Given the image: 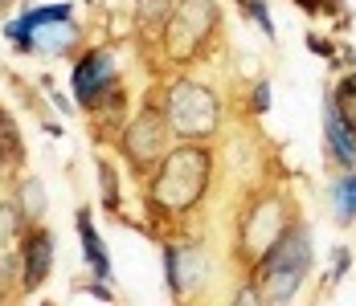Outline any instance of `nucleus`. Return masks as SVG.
I'll return each instance as SVG.
<instances>
[{
    "label": "nucleus",
    "mask_w": 356,
    "mask_h": 306,
    "mask_svg": "<svg viewBox=\"0 0 356 306\" xmlns=\"http://www.w3.org/2000/svg\"><path fill=\"white\" fill-rule=\"evenodd\" d=\"M13 4H17V0H0V17H4V12H8Z\"/></svg>",
    "instance_id": "2f4dec72"
},
{
    "label": "nucleus",
    "mask_w": 356,
    "mask_h": 306,
    "mask_svg": "<svg viewBox=\"0 0 356 306\" xmlns=\"http://www.w3.org/2000/svg\"><path fill=\"white\" fill-rule=\"evenodd\" d=\"M225 306H270V303H266V294H262V286H258L254 278H242Z\"/></svg>",
    "instance_id": "4be33fe9"
},
{
    "label": "nucleus",
    "mask_w": 356,
    "mask_h": 306,
    "mask_svg": "<svg viewBox=\"0 0 356 306\" xmlns=\"http://www.w3.org/2000/svg\"><path fill=\"white\" fill-rule=\"evenodd\" d=\"M320 123H323V160L332 171H353L356 168V123L344 114L340 99L323 90L320 102Z\"/></svg>",
    "instance_id": "1a4fd4ad"
},
{
    "label": "nucleus",
    "mask_w": 356,
    "mask_h": 306,
    "mask_svg": "<svg viewBox=\"0 0 356 306\" xmlns=\"http://www.w3.org/2000/svg\"><path fill=\"white\" fill-rule=\"evenodd\" d=\"M353 270V249L348 245H336L332 249V273L323 278V290H332V286H340L344 282V273Z\"/></svg>",
    "instance_id": "5701e85b"
},
{
    "label": "nucleus",
    "mask_w": 356,
    "mask_h": 306,
    "mask_svg": "<svg viewBox=\"0 0 356 306\" xmlns=\"http://www.w3.org/2000/svg\"><path fill=\"white\" fill-rule=\"evenodd\" d=\"M17 253H21V290L37 294L54 278V262H58V237H54V229L45 221L29 225L21 245H17Z\"/></svg>",
    "instance_id": "9b49d317"
},
{
    "label": "nucleus",
    "mask_w": 356,
    "mask_h": 306,
    "mask_svg": "<svg viewBox=\"0 0 356 306\" xmlns=\"http://www.w3.org/2000/svg\"><path fill=\"white\" fill-rule=\"evenodd\" d=\"M78 290H86V294H95L99 303H107V306H115L119 298H115V290H111V282H99V278H86Z\"/></svg>",
    "instance_id": "bb28decb"
},
{
    "label": "nucleus",
    "mask_w": 356,
    "mask_h": 306,
    "mask_svg": "<svg viewBox=\"0 0 356 306\" xmlns=\"http://www.w3.org/2000/svg\"><path fill=\"white\" fill-rule=\"evenodd\" d=\"M221 25L225 12L217 0H177V12L168 17V29L160 41V62L172 74H193L217 53Z\"/></svg>",
    "instance_id": "20e7f679"
},
{
    "label": "nucleus",
    "mask_w": 356,
    "mask_h": 306,
    "mask_svg": "<svg viewBox=\"0 0 356 306\" xmlns=\"http://www.w3.org/2000/svg\"><path fill=\"white\" fill-rule=\"evenodd\" d=\"M177 12V0H131V45L140 49L147 62L152 78H156V62H160V41L168 29V17Z\"/></svg>",
    "instance_id": "9d476101"
},
{
    "label": "nucleus",
    "mask_w": 356,
    "mask_h": 306,
    "mask_svg": "<svg viewBox=\"0 0 356 306\" xmlns=\"http://www.w3.org/2000/svg\"><path fill=\"white\" fill-rule=\"evenodd\" d=\"M0 164L8 168V176H25L29 168V143H25V131L17 123V114L0 102Z\"/></svg>",
    "instance_id": "4468645a"
},
{
    "label": "nucleus",
    "mask_w": 356,
    "mask_h": 306,
    "mask_svg": "<svg viewBox=\"0 0 356 306\" xmlns=\"http://www.w3.org/2000/svg\"><path fill=\"white\" fill-rule=\"evenodd\" d=\"M37 306H58V303H54V298H41V303H37Z\"/></svg>",
    "instance_id": "473e14b6"
},
{
    "label": "nucleus",
    "mask_w": 356,
    "mask_h": 306,
    "mask_svg": "<svg viewBox=\"0 0 356 306\" xmlns=\"http://www.w3.org/2000/svg\"><path fill=\"white\" fill-rule=\"evenodd\" d=\"M8 196L17 201V208L25 212V221L29 225H41L45 221V212H49V196H45V184H41V176H17L13 180V188H8Z\"/></svg>",
    "instance_id": "dca6fc26"
},
{
    "label": "nucleus",
    "mask_w": 356,
    "mask_h": 306,
    "mask_svg": "<svg viewBox=\"0 0 356 306\" xmlns=\"http://www.w3.org/2000/svg\"><path fill=\"white\" fill-rule=\"evenodd\" d=\"M327 69H332V74H348V69H356V49L348 45V41H340V49H336V58L327 62Z\"/></svg>",
    "instance_id": "a878e982"
},
{
    "label": "nucleus",
    "mask_w": 356,
    "mask_h": 306,
    "mask_svg": "<svg viewBox=\"0 0 356 306\" xmlns=\"http://www.w3.org/2000/svg\"><path fill=\"white\" fill-rule=\"evenodd\" d=\"M299 216L295 192H286L283 184H254L246 201L234 216V233H229V262L242 270V278L254 273V266L275 249V241L291 229V221Z\"/></svg>",
    "instance_id": "f03ea898"
},
{
    "label": "nucleus",
    "mask_w": 356,
    "mask_h": 306,
    "mask_svg": "<svg viewBox=\"0 0 356 306\" xmlns=\"http://www.w3.org/2000/svg\"><path fill=\"white\" fill-rule=\"evenodd\" d=\"M312 270H316V237H312V225L303 216H295L291 229L275 241V249L254 266L250 278L262 286L270 306H291L303 294Z\"/></svg>",
    "instance_id": "39448f33"
},
{
    "label": "nucleus",
    "mask_w": 356,
    "mask_h": 306,
    "mask_svg": "<svg viewBox=\"0 0 356 306\" xmlns=\"http://www.w3.org/2000/svg\"><path fill=\"white\" fill-rule=\"evenodd\" d=\"M0 306H21V303H0Z\"/></svg>",
    "instance_id": "72a5a7b5"
},
{
    "label": "nucleus",
    "mask_w": 356,
    "mask_h": 306,
    "mask_svg": "<svg viewBox=\"0 0 356 306\" xmlns=\"http://www.w3.org/2000/svg\"><path fill=\"white\" fill-rule=\"evenodd\" d=\"M95 180H99V204L123 221V176L107 151H95Z\"/></svg>",
    "instance_id": "2eb2a0df"
},
{
    "label": "nucleus",
    "mask_w": 356,
    "mask_h": 306,
    "mask_svg": "<svg viewBox=\"0 0 356 306\" xmlns=\"http://www.w3.org/2000/svg\"><path fill=\"white\" fill-rule=\"evenodd\" d=\"M123 82V66L115 58V45H99L90 41L78 58L70 62V94L78 102V114H86L95 102L111 94Z\"/></svg>",
    "instance_id": "6e6552de"
},
{
    "label": "nucleus",
    "mask_w": 356,
    "mask_h": 306,
    "mask_svg": "<svg viewBox=\"0 0 356 306\" xmlns=\"http://www.w3.org/2000/svg\"><path fill=\"white\" fill-rule=\"evenodd\" d=\"M8 82H13V90L21 94V106H25V110H29L33 119H41V127H45V123H54V114H49V106L41 102V94H37V86H29V82H25L21 74H8Z\"/></svg>",
    "instance_id": "412c9836"
},
{
    "label": "nucleus",
    "mask_w": 356,
    "mask_h": 306,
    "mask_svg": "<svg viewBox=\"0 0 356 306\" xmlns=\"http://www.w3.org/2000/svg\"><path fill=\"white\" fill-rule=\"evenodd\" d=\"M327 208H332V216H336L340 229H353L356 225V168L336 171V180L327 188Z\"/></svg>",
    "instance_id": "f3484780"
},
{
    "label": "nucleus",
    "mask_w": 356,
    "mask_h": 306,
    "mask_svg": "<svg viewBox=\"0 0 356 306\" xmlns=\"http://www.w3.org/2000/svg\"><path fill=\"white\" fill-rule=\"evenodd\" d=\"M25 290H21V253L17 249H4L0 253V303H21Z\"/></svg>",
    "instance_id": "6ab92c4d"
},
{
    "label": "nucleus",
    "mask_w": 356,
    "mask_h": 306,
    "mask_svg": "<svg viewBox=\"0 0 356 306\" xmlns=\"http://www.w3.org/2000/svg\"><path fill=\"white\" fill-rule=\"evenodd\" d=\"M291 4H295L303 17H312V21H316V17H323V4H320V0H291Z\"/></svg>",
    "instance_id": "c756f323"
},
{
    "label": "nucleus",
    "mask_w": 356,
    "mask_h": 306,
    "mask_svg": "<svg viewBox=\"0 0 356 306\" xmlns=\"http://www.w3.org/2000/svg\"><path fill=\"white\" fill-rule=\"evenodd\" d=\"M332 94H336L340 102H356V69H348V74H340V78H336Z\"/></svg>",
    "instance_id": "c85d7f7f"
},
{
    "label": "nucleus",
    "mask_w": 356,
    "mask_h": 306,
    "mask_svg": "<svg viewBox=\"0 0 356 306\" xmlns=\"http://www.w3.org/2000/svg\"><path fill=\"white\" fill-rule=\"evenodd\" d=\"M217 176L213 143H177L160 168L143 180V212L152 229H164V237H188V221L209 204ZM156 237V233H152ZM160 241V237H156Z\"/></svg>",
    "instance_id": "f257e3e1"
},
{
    "label": "nucleus",
    "mask_w": 356,
    "mask_h": 306,
    "mask_svg": "<svg viewBox=\"0 0 356 306\" xmlns=\"http://www.w3.org/2000/svg\"><path fill=\"white\" fill-rule=\"evenodd\" d=\"M238 8H242V17H250L254 25H258V33L266 37L270 45L279 41V29H275V17H270V4L266 0H234Z\"/></svg>",
    "instance_id": "aec40b11"
},
{
    "label": "nucleus",
    "mask_w": 356,
    "mask_h": 306,
    "mask_svg": "<svg viewBox=\"0 0 356 306\" xmlns=\"http://www.w3.org/2000/svg\"><path fill=\"white\" fill-rule=\"evenodd\" d=\"M164 110H168L177 143H213L221 135V123H225L221 90L197 74L164 78Z\"/></svg>",
    "instance_id": "423d86ee"
},
{
    "label": "nucleus",
    "mask_w": 356,
    "mask_h": 306,
    "mask_svg": "<svg viewBox=\"0 0 356 306\" xmlns=\"http://www.w3.org/2000/svg\"><path fill=\"white\" fill-rule=\"evenodd\" d=\"M49 106H54V110H58L62 119H74V114H78V102H74V94H62L58 86L49 90Z\"/></svg>",
    "instance_id": "cd10ccee"
},
{
    "label": "nucleus",
    "mask_w": 356,
    "mask_h": 306,
    "mask_svg": "<svg viewBox=\"0 0 356 306\" xmlns=\"http://www.w3.org/2000/svg\"><path fill=\"white\" fill-rule=\"evenodd\" d=\"M160 257H164V286L172 294V306L201 303L213 282V262L209 249L193 237H160Z\"/></svg>",
    "instance_id": "0eeeda50"
},
{
    "label": "nucleus",
    "mask_w": 356,
    "mask_h": 306,
    "mask_svg": "<svg viewBox=\"0 0 356 306\" xmlns=\"http://www.w3.org/2000/svg\"><path fill=\"white\" fill-rule=\"evenodd\" d=\"M8 188H13V176H8V168H4V164H0V201L8 196Z\"/></svg>",
    "instance_id": "7c9ffc66"
},
{
    "label": "nucleus",
    "mask_w": 356,
    "mask_h": 306,
    "mask_svg": "<svg viewBox=\"0 0 356 306\" xmlns=\"http://www.w3.org/2000/svg\"><path fill=\"white\" fill-rule=\"evenodd\" d=\"M74 229H78L82 262H86L90 278H99V282H115V270H111V249H107V241H103V233L95 229V208H90V204H78V208H74Z\"/></svg>",
    "instance_id": "ddd939ff"
},
{
    "label": "nucleus",
    "mask_w": 356,
    "mask_h": 306,
    "mask_svg": "<svg viewBox=\"0 0 356 306\" xmlns=\"http://www.w3.org/2000/svg\"><path fill=\"white\" fill-rule=\"evenodd\" d=\"M86 29L78 21H54V25H41L33 29V58H62V62H74L82 49H86Z\"/></svg>",
    "instance_id": "f8f14e48"
},
{
    "label": "nucleus",
    "mask_w": 356,
    "mask_h": 306,
    "mask_svg": "<svg viewBox=\"0 0 356 306\" xmlns=\"http://www.w3.org/2000/svg\"><path fill=\"white\" fill-rule=\"evenodd\" d=\"M172 147H177V135H172V123H168V110H164V78H152L147 94L140 99L127 127L115 139V155L127 164V176L136 184H143Z\"/></svg>",
    "instance_id": "7ed1b4c3"
},
{
    "label": "nucleus",
    "mask_w": 356,
    "mask_h": 306,
    "mask_svg": "<svg viewBox=\"0 0 356 306\" xmlns=\"http://www.w3.org/2000/svg\"><path fill=\"white\" fill-rule=\"evenodd\" d=\"M25 229H29L25 212L17 208L13 196H4V201H0V253H4V249H17L21 237H25Z\"/></svg>",
    "instance_id": "a211bd4d"
},
{
    "label": "nucleus",
    "mask_w": 356,
    "mask_h": 306,
    "mask_svg": "<svg viewBox=\"0 0 356 306\" xmlns=\"http://www.w3.org/2000/svg\"><path fill=\"white\" fill-rule=\"evenodd\" d=\"M246 110H250V119H262L266 110H270V78H258L254 86H250V94H246Z\"/></svg>",
    "instance_id": "b1692460"
},
{
    "label": "nucleus",
    "mask_w": 356,
    "mask_h": 306,
    "mask_svg": "<svg viewBox=\"0 0 356 306\" xmlns=\"http://www.w3.org/2000/svg\"><path fill=\"white\" fill-rule=\"evenodd\" d=\"M303 45H307V53H316V58H323V62H332V58H336V49H340V45L332 41V37L316 33V29L303 37Z\"/></svg>",
    "instance_id": "393cba45"
}]
</instances>
